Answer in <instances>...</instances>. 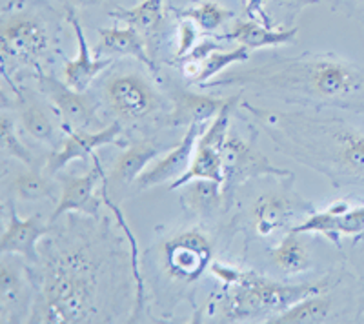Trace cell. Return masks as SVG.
I'll use <instances>...</instances> for the list:
<instances>
[{
	"label": "cell",
	"instance_id": "8992f818",
	"mask_svg": "<svg viewBox=\"0 0 364 324\" xmlns=\"http://www.w3.org/2000/svg\"><path fill=\"white\" fill-rule=\"evenodd\" d=\"M203 126L204 124H190L186 135L182 137V141L175 146L173 150L159 157L157 162H154L151 166L146 168L136 177V186L144 190V188L157 186V184L162 183L171 184L173 180L181 179L182 175L188 171V168H190L195 148H197V141H199L200 134H203Z\"/></svg>",
	"mask_w": 364,
	"mask_h": 324
},
{
	"label": "cell",
	"instance_id": "52a82bcc",
	"mask_svg": "<svg viewBox=\"0 0 364 324\" xmlns=\"http://www.w3.org/2000/svg\"><path fill=\"white\" fill-rule=\"evenodd\" d=\"M50 37L42 22L31 17H13L2 26V55L13 58H37L48 50Z\"/></svg>",
	"mask_w": 364,
	"mask_h": 324
},
{
	"label": "cell",
	"instance_id": "4316f807",
	"mask_svg": "<svg viewBox=\"0 0 364 324\" xmlns=\"http://www.w3.org/2000/svg\"><path fill=\"white\" fill-rule=\"evenodd\" d=\"M24 290L22 275L17 264L6 261V255L0 264V306H2V315H6L13 304H17Z\"/></svg>",
	"mask_w": 364,
	"mask_h": 324
},
{
	"label": "cell",
	"instance_id": "9a60e30c",
	"mask_svg": "<svg viewBox=\"0 0 364 324\" xmlns=\"http://www.w3.org/2000/svg\"><path fill=\"white\" fill-rule=\"evenodd\" d=\"M297 28L288 29H273L269 26L261 24L257 21H237L232 31L219 40H237L240 42V46H246L250 50H259V48H272V46H286L291 44L297 37Z\"/></svg>",
	"mask_w": 364,
	"mask_h": 324
},
{
	"label": "cell",
	"instance_id": "cb8c5ba5",
	"mask_svg": "<svg viewBox=\"0 0 364 324\" xmlns=\"http://www.w3.org/2000/svg\"><path fill=\"white\" fill-rule=\"evenodd\" d=\"M219 183L206 179H197L188 183L186 191L182 195V200L186 202L191 212L208 213L219 204Z\"/></svg>",
	"mask_w": 364,
	"mask_h": 324
},
{
	"label": "cell",
	"instance_id": "e575fe53",
	"mask_svg": "<svg viewBox=\"0 0 364 324\" xmlns=\"http://www.w3.org/2000/svg\"><path fill=\"white\" fill-rule=\"evenodd\" d=\"M273 4L281 6V8H288V9H297L302 8V6L314 4L315 0H269Z\"/></svg>",
	"mask_w": 364,
	"mask_h": 324
},
{
	"label": "cell",
	"instance_id": "6da1fadb",
	"mask_svg": "<svg viewBox=\"0 0 364 324\" xmlns=\"http://www.w3.org/2000/svg\"><path fill=\"white\" fill-rule=\"evenodd\" d=\"M326 290V284H279L255 274L240 271L233 290L223 303V319L242 320L261 313H281L299 301L317 296Z\"/></svg>",
	"mask_w": 364,
	"mask_h": 324
},
{
	"label": "cell",
	"instance_id": "f546056e",
	"mask_svg": "<svg viewBox=\"0 0 364 324\" xmlns=\"http://www.w3.org/2000/svg\"><path fill=\"white\" fill-rule=\"evenodd\" d=\"M291 232L295 233H318V235H324L326 239H330L331 242H336L337 246L341 244V230H339V215L331 212L330 208L326 212L314 213V215L308 217L302 225H297L291 228Z\"/></svg>",
	"mask_w": 364,
	"mask_h": 324
},
{
	"label": "cell",
	"instance_id": "83f0119b",
	"mask_svg": "<svg viewBox=\"0 0 364 324\" xmlns=\"http://www.w3.org/2000/svg\"><path fill=\"white\" fill-rule=\"evenodd\" d=\"M181 17L190 18L200 29L211 33V31L219 29L224 22L230 21L233 17V13L230 9H224L223 6L215 4V2H203V4L195 6V8L181 11Z\"/></svg>",
	"mask_w": 364,
	"mask_h": 324
},
{
	"label": "cell",
	"instance_id": "44dd1931",
	"mask_svg": "<svg viewBox=\"0 0 364 324\" xmlns=\"http://www.w3.org/2000/svg\"><path fill=\"white\" fill-rule=\"evenodd\" d=\"M250 53H252V50L246 46H239L232 51L217 50L213 51V53L208 55L200 64L184 70V75H186L191 82H208V80L213 79L215 75H219L220 71H224L226 68L232 66V64L246 63L250 58Z\"/></svg>",
	"mask_w": 364,
	"mask_h": 324
},
{
	"label": "cell",
	"instance_id": "d4e9b609",
	"mask_svg": "<svg viewBox=\"0 0 364 324\" xmlns=\"http://www.w3.org/2000/svg\"><path fill=\"white\" fill-rule=\"evenodd\" d=\"M21 122L24 129L31 137L42 142H53L55 141V126L48 113L35 102L22 100L21 106Z\"/></svg>",
	"mask_w": 364,
	"mask_h": 324
},
{
	"label": "cell",
	"instance_id": "4fadbf2b",
	"mask_svg": "<svg viewBox=\"0 0 364 324\" xmlns=\"http://www.w3.org/2000/svg\"><path fill=\"white\" fill-rule=\"evenodd\" d=\"M70 21L75 29L77 42H79V55H77V58L66 63V66H64V82L70 87H73L75 92L84 93L90 87V84L99 77V73H102L106 68L112 66L113 58L93 57L90 46H87L86 35H84V29L80 26V22L75 17H71Z\"/></svg>",
	"mask_w": 364,
	"mask_h": 324
},
{
	"label": "cell",
	"instance_id": "484cf974",
	"mask_svg": "<svg viewBox=\"0 0 364 324\" xmlns=\"http://www.w3.org/2000/svg\"><path fill=\"white\" fill-rule=\"evenodd\" d=\"M13 191L21 200H38L53 195V184L42 173L26 170L13 179Z\"/></svg>",
	"mask_w": 364,
	"mask_h": 324
},
{
	"label": "cell",
	"instance_id": "7a4b0ae2",
	"mask_svg": "<svg viewBox=\"0 0 364 324\" xmlns=\"http://www.w3.org/2000/svg\"><path fill=\"white\" fill-rule=\"evenodd\" d=\"M93 310V286L79 268L57 266L44 284L41 323H86Z\"/></svg>",
	"mask_w": 364,
	"mask_h": 324
},
{
	"label": "cell",
	"instance_id": "ba28073f",
	"mask_svg": "<svg viewBox=\"0 0 364 324\" xmlns=\"http://www.w3.org/2000/svg\"><path fill=\"white\" fill-rule=\"evenodd\" d=\"M38 87L58 112L64 124L71 129H82L93 119L95 106L84 93L75 92L66 82H58L51 75H38Z\"/></svg>",
	"mask_w": 364,
	"mask_h": 324
},
{
	"label": "cell",
	"instance_id": "836d02e7",
	"mask_svg": "<svg viewBox=\"0 0 364 324\" xmlns=\"http://www.w3.org/2000/svg\"><path fill=\"white\" fill-rule=\"evenodd\" d=\"M246 13H248V17L252 21L261 22V24L272 28L268 13H266V0H246Z\"/></svg>",
	"mask_w": 364,
	"mask_h": 324
},
{
	"label": "cell",
	"instance_id": "d590c367",
	"mask_svg": "<svg viewBox=\"0 0 364 324\" xmlns=\"http://www.w3.org/2000/svg\"><path fill=\"white\" fill-rule=\"evenodd\" d=\"M75 6H95L99 4L100 0H70Z\"/></svg>",
	"mask_w": 364,
	"mask_h": 324
},
{
	"label": "cell",
	"instance_id": "4dcf8cb0",
	"mask_svg": "<svg viewBox=\"0 0 364 324\" xmlns=\"http://www.w3.org/2000/svg\"><path fill=\"white\" fill-rule=\"evenodd\" d=\"M0 135H2V148H4L6 153L18 158L24 164H31L33 162V157H31L28 148L15 135V124H13L8 115H2V119H0Z\"/></svg>",
	"mask_w": 364,
	"mask_h": 324
},
{
	"label": "cell",
	"instance_id": "f1b7e54d",
	"mask_svg": "<svg viewBox=\"0 0 364 324\" xmlns=\"http://www.w3.org/2000/svg\"><path fill=\"white\" fill-rule=\"evenodd\" d=\"M337 142L341 146V162L352 173L364 175V135L350 129L337 135Z\"/></svg>",
	"mask_w": 364,
	"mask_h": 324
},
{
	"label": "cell",
	"instance_id": "3957f363",
	"mask_svg": "<svg viewBox=\"0 0 364 324\" xmlns=\"http://www.w3.org/2000/svg\"><path fill=\"white\" fill-rule=\"evenodd\" d=\"M284 84H302L324 99H339L357 92L360 87V75L355 70L337 60H315V63L291 66L281 73H272ZM282 80H277L279 84Z\"/></svg>",
	"mask_w": 364,
	"mask_h": 324
},
{
	"label": "cell",
	"instance_id": "277c9868",
	"mask_svg": "<svg viewBox=\"0 0 364 324\" xmlns=\"http://www.w3.org/2000/svg\"><path fill=\"white\" fill-rule=\"evenodd\" d=\"M106 99L119 117L126 121H141L159 108V95L154 86L136 73L115 75L106 82Z\"/></svg>",
	"mask_w": 364,
	"mask_h": 324
},
{
	"label": "cell",
	"instance_id": "d6986e66",
	"mask_svg": "<svg viewBox=\"0 0 364 324\" xmlns=\"http://www.w3.org/2000/svg\"><path fill=\"white\" fill-rule=\"evenodd\" d=\"M290 213L291 206L288 199L273 195V193L262 195L261 199H257L255 206H253V225H255L257 233L262 237L272 235L275 230L284 226Z\"/></svg>",
	"mask_w": 364,
	"mask_h": 324
},
{
	"label": "cell",
	"instance_id": "2e32d148",
	"mask_svg": "<svg viewBox=\"0 0 364 324\" xmlns=\"http://www.w3.org/2000/svg\"><path fill=\"white\" fill-rule=\"evenodd\" d=\"M228 99L200 95V93H177L173 102V112L168 117L171 126L181 124H204V122L215 119L217 113L224 108Z\"/></svg>",
	"mask_w": 364,
	"mask_h": 324
},
{
	"label": "cell",
	"instance_id": "d6a6232c",
	"mask_svg": "<svg viewBox=\"0 0 364 324\" xmlns=\"http://www.w3.org/2000/svg\"><path fill=\"white\" fill-rule=\"evenodd\" d=\"M339 230L343 235H359L364 233V206L350 208L339 215Z\"/></svg>",
	"mask_w": 364,
	"mask_h": 324
},
{
	"label": "cell",
	"instance_id": "7c38bea8",
	"mask_svg": "<svg viewBox=\"0 0 364 324\" xmlns=\"http://www.w3.org/2000/svg\"><path fill=\"white\" fill-rule=\"evenodd\" d=\"M102 177L99 161H95L93 170L87 171L82 177H71L66 179L63 188V197L58 200L51 220L58 219V215H64L68 212H80L87 215H97L99 212V199L95 195V186Z\"/></svg>",
	"mask_w": 364,
	"mask_h": 324
},
{
	"label": "cell",
	"instance_id": "5b68a950",
	"mask_svg": "<svg viewBox=\"0 0 364 324\" xmlns=\"http://www.w3.org/2000/svg\"><path fill=\"white\" fill-rule=\"evenodd\" d=\"M166 268L181 281H197L211 261V244L200 232H184L164 244Z\"/></svg>",
	"mask_w": 364,
	"mask_h": 324
},
{
	"label": "cell",
	"instance_id": "30bf717a",
	"mask_svg": "<svg viewBox=\"0 0 364 324\" xmlns=\"http://www.w3.org/2000/svg\"><path fill=\"white\" fill-rule=\"evenodd\" d=\"M48 233V226L41 215H31L21 219L15 210H11L9 222L0 241L2 255H22L29 262H38L37 242Z\"/></svg>",
	"mask_w": 364,
	"mask_h": 324
},
{
	"label": "cell",
	"instance_id": "8fae6325",
	"mask_svg": "<svg viewBox=\"0 0 364 324\" xmlns=\"http://www.w3.org/2000/svg\"><path fill=\"white\" fill-rule=\"evenodd\" d=\"M223 161L228 183L245 180L253 175L281 173V170L269 164L264 155L257 153L252 146L240 141L239 137H230V135L223 146Z\"/></svg>",
	"mask_w": 364,
	"mask_h": 324
},
{
	"label": "cell",
	"instance_id": "5bb4252c",
	"mask_svg": "<svg viewBox=\"0 0 364 324\" xmlns=\"http://www.w3.org/2000/svg\"><path fill=\"white\" fill-rule=\"evenodd\" d=\"M97 53L104 57H133L144 64L149 71H157L155 63L146 51V42L139 29L132 28H106L99 31Z\"/></svg>",
	"mask_w": 364,
	"mask_h": 324
},
{
	"label": "cell",
	"instance_id": "603a6c76",
	"mask_svg": "<svg viewBox=\"0 0 364 324\" xmlns=\"http://www.w3.org/2000/svg\"><path fill=\"white\" fill-rule=\"evenodd\" d=\"M112 15L124 21L132 28L139 29L142 35L154 33L164 17V0H142L132 9H117Z\"/></svg>",
	"mask_w": 364,
	"mask_h": 324
},
{
	"label": "cell",
	"instance_id": "ac0fdd59",
	"mask_svg": "<svg viewBox=\"0 0 364 324\" xmlns=\"http://www.w3.org/2000/svg\"><path fill=\"white\" fill-rule=\"evenodd\" d=\"M162 148L159 144H155L154 141H141L135 142L117 158L115 166H113L112 180L122 184L135 183L136 177L142 173V171L148 168V164L154 158H157L161 155Z\"/></svg>",
	"mask_w": 364,
	"mask_h": 324
},
{
	"label": "cell",
	"instance_id": "1f68e13d",
	"mask_svg": "<svg viewBox=\"0 0 364 324\" xmlns=\"http://www.w3.org/2000/svg\"><path fill=\"white\" fill-rule=\"evenodd\" d=\"M197 24L190 18H184L178 26V50H177V58H184L197 44Z\"/></svg>",
	"mask_w": 364,
	"mask_h": 324
},
{
	"label": "cell",
	"instance_id": "7402d4cb",
	"mask_svg": "<svg viewBox=\"0 0 364 324\" xmlns=\"http://www.w3.org/2000/svg\"><path fill=\"white\" fill-rule=\"evenodd\" d=\"M273 262L286 274H299L311 266L310 254L301 241V233L290 232L281 241V244L273 249Z\"/></svg>",
	"mask_w": 364,
	"mask_h": 324
},
{
	"label": "cell",
	"instance_id": "e0dca14e",
	"mask_svg": "<svg viewBox=\"0 0 364 324\" xmlns=\"http://www.w3.org/2000/svg\"><path fill=\"white\" fill-rule=\"evenodd\" d=\"M197 179L213 180V183L219 184L226 183L223 150L197 141V148H195L190 168H188V171L182 175L181 179L173 180V183L170 184V190H178L181 186H186L188 183Z\"/></svg>",
	"mask_w": 364,
	"mask_h": 324
},
{
	"label": "cell",
	"instance_id": "9c48e42d",
	"mask_svg": "<svg viewBox=\"0 0 364 324\" xmlns=\"http://www.w3.org/2000/svg\"><path fill=\"white\" fill-rule=\"evenodd\" d=\"M119 122H113L108 128L95 131V134H87V131H82V129H77V131H73V134L63 142V148L48 161L46 171H48V175H53L57 173V171L64 170L70 162L79 161V158L93 157V153H95L99 148L113 144V142L119 141Z\"/></svg>",
	"mask_w": 364,
	"mask_h": 324
},
{
	"label": "cell",
	"instance_id": "ffe728a7",
	"mask_svg": "<svg viewBox=\"0 0 364 324\" xmlns=\"http://www.w3.org/2000/svg\"><path fill=\"white\" fill-rule=\"evenodd\" d=\"M331 313V301L326 296H310L299 301L284 312L277 313L269 323L277 324H314L326 323Z\"/></svg>",
	"mask_w": 364,
	"mask_h": 324
}]
</instances>
